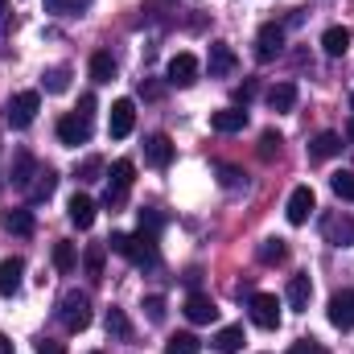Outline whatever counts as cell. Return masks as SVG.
Wrapping results in <instances>:
<instances>
[{
  "mask_svg": "<svg viewBox=\"0 0 354 354\" xmlns=\"http://www.w3.org/2000/svg\"><path fill=\"white\" fill-rule=\"evenodd\" d=\"M58 322H62L71 334H83V330L91 326V297H87V292L71 288V292L58 301Z\"/></svg>",
  "mask_w": 354,
  "mask_h": 354,
  "instance_id": "obj_1",
  "label": "cell"
},
{
  "mask_svg": "<svg viewBox=\"0 0 354 354\" xmlns=\"http://www.w3.org/2000/svg\"><path fill=\"white\" fill-rule=\"evenodd\" d=\"M132 177H136V165H132L128 157H120V161L111 165V174H107V206H111V210L124 206V198H128V189H132Z\"/></svg>",
  "mask_w": 354,
  "mask_h": 354,
  "instance_id": "obj_2",
  "label": "cell"
},
{
  "mask_svg": "<svg viewBox=\"0 0 354 354\" xmlns=\"http://www.w3.org/2000/svg\"><path fill=\"white\" fill-rule=\"evenodd\" d=\"M124 260H132L136 268H157V264H161V252H157V235H149V231H140V235H128Z\"/></svg>",
  "mask_w": 354,
  "mask_h": 354,
  "instance_id": "obj_3",
  "label": "cell"
},
{
  "mask_svg": "<svg viewBox=\"0 0 354 354\" xmlns=\"http://www.w3.org/2000/svg\"><path fill=\"white\" fill-rule=\"evenodd\" d=\"M248 313H252V322L260 330H276L280 326V301L272 292H252L248 297Z\"/></svg>",
  "mask_w": 354,
  "mask_h": 354,
  "instance_id": "obj_4",
  "label": "cell"
},
{
  "mask_svg": "<svg viewBox=\"0 0 354 354\" xmlns=\"http://www.w3.org/2000/svg\"><path fill=\"white\" fill-rule=\"evenodd\" d=\"M37 107H41V95L37 91H21L8 99V124L12 128H29L37 120Z\"/></svg>",
  "mask_w": 354,
  "mask_h": 354,
  "instance_id": "obj_5",
  "label": "cell"
},
{
  "mask_svg": "<svg viewBox=\"0 0 354 354\" xmlns=\"http://www.w3.org/2000/svg\"><path fill=\"white\" fill-rule=\"evenodd\" d=\"M313 210H317V194H313L309 185H297V189L288 194V210H284L288 223H292V227H305Z\"/></svg>",
  "mask_w": 354,
  "mask_h": 354,
  "instance_id": "obj_6",
  "label": "cell"
},
{
  "mask_svg": "<svg viewBox=\"0 0 354 354\" xmlns=\"http://www.w3.org/2000/svg\"><path fill=\"white\" fill-rule=\"evenodd\" d=\"M58 140L71 145V149H75V145H87L91 140V120L87 115H79V111L62 115V120H58Z\"/></svg>",
  "mask_w": 354,
  "mask_h": 354,
  "instance_id": "obj_7",
  "label": "cell"
},
{
  "mask_svg": "<svg viewBox=\"0 0 354 354\" xmlns=\"http://www.w3.org/2000/svg\"><path fill=\"white\" fill-rule=\"evenodd\" d=\"M280 50H284V25L268 21L264 29L256 33V58H260V62H272Z\"/></svg>",
  "mask_w": 354,
  "mask_h": 354,
  "instance_id": "obj_8",
  "label": "cell"
},
{
  "mask_svg": "<svg viewBox=\"0 0 354 354\" xmlns=\"http://www.w3.org/2000/svg\"><path fill=\"white\" fill-rule=\"evenodd\" d=\"M330 326L334 330H354V288H342L330 297Z\"/></svg>",
  "mask_w": 354,
  "mask_h": 354,
  "instance_id": "obj_9",
  "label": "cell"
},
{
  "mask_svg": "<svg viewBox=\"0 0 354 354\" xmlns=\"http://www.w3.org/2000/svg\"><path fill=\"white\" fill-rule=\"evenodd\" d=\"M132 124H136V103H132V99H115V103H111V120H107V132H111L115 140H124V136L132 132Z\"/></svg>",
  "mask_w": 354,
  "mask_h": 354,
  "instance_id": "obj_10",
  "label": "cell"
},
{
  "mask_svg": "<svg viewBox=\"0 0 354 354\" xmlns=\"http://www.w3.org/2000/svg\"><path fill=\"white\" fill-rule=\"evenodd\" d=\"M322 231H326V243H334V248H351L354 243V218L351 214H330L322 223Z\"/></svg>",
  "mask_w": 354,
  "mask_h": 354,
  "instance_id": "obj_11",
  "label": "cell"
},
{
  "mask_svg": "<svg viewBox=\"0 0 354 354\" xmlns=\"http://www.w3.org/2000/svg\"><path fill=\"white\" fill-rule=\"evenodd\" d=\"M185 317H189L194 326H210V322L218 317V305H214L206 292H189V297H185Z\"/></svg>",
  "mask_w": 354,
  "mask_h": 354,
  "instance_id": "obj_12",
  "label": "cell"
},
{
  "mask_svg": "<svg viewBox=\"0 0 354 354\" xmlns=\"http://www.w3.org/2000/svg\"><path fill=\"white\" fill-rule=\"evenodd\" d=\"M165 75H169L174 87H189V83H198V58H194V54H174Z\"/></svg>",
  "mask_w": 354,
  "mask_h": 354,
  "instance_id": "obj_13",
  "label": "cell"
},
{
  "mask_svg": "<svg viewBox=\"0 0 354 354\" xmlns=\"http://www.w3.org/2000/svg\"><path fill=\"white\" fill-rule=\"evenodd\" d=\"M235 66H239L235 50L227 41H214L210 46V79H227V75H235Z\"/></svg>",
  "mask_w": 354,
  "mask_h": 354,
  "instance_id": "obj_14",
  "label": "cell"
},
{
  "mask_svg": "<svg viewBox=\"0 0 354 354\" xmlns=\"http://www.w3.org/2000/svg\"><path fill=\"white\" fill-rule=\"evenodd\" d=\"M288 309H297V313H305L309 309V301H313V280L305 276V272H297V276H288Z\"/></svg>",
  "mask_w": 354,
  "mask_h": 354,
  "instance_id": "obj_15",
  "label": "cell"
},
{
  "mask_svg": "<svg viewBox=\"0 0 354 354\" xmlns=\"http://www.w3.org/2000/svg\"><path fill=\"white\" fill-rule=\"evenodd\" d=\"M21 276H25V260H21V256H8V260H0V297H17V288H21Z\"/></svg>",
  "mask_w": 354,
  "mask_h": 354,
  "instance_id": "obj_16",
  "label": "cell"
},
{
  "mask_svg": "<svg viewBox=\"0 0 354 354\" xmlns=\"http://www.w3.org/2000/svg\"><path fill=\"white\" fill-rule=\"evenodd\" d=\"M145 161H149L153 169H165V165L174 161V140H169V136H149V140H145Z\"/></svg>",
  "mask_w": 354,
  "mask_h": 354,
  "instance_id": "obj_17",
  "label": "cell"
},
{
  "mask_svg": "<svg viewBox=\"0 0 354 354\" xmlns=\"http://www.w3.org/2000/svg\"><path fill=\"white\" fill-rule=\"evenodd\" d=\"M12 185H17V189H29V185H33V177H37V161H33V153H25V149H21V153H12Z\"/></svg>",
  "mask_w": 354,
  "mask_h": 354,
  "instance_id": "obj_18",
  "label": "cell"
},
{
  "mask_svg": "<svg viewBox=\"0 0 354 354\" xmlns=\"http://www.w3.org/2000/svg\"><path fill=\"white\" fill-rule=\"evenodd\" d=\"M66 214H71V223H75L79 231H91V227H95V202H91L87 194H75V198L66 202Z\"/></svg>",
  "mask_w": 354,
  "mask_h": 354,
  "instance_id": "obj_19",
  "label": "cell"
},
{
  "mask_svg": "<svg viewBox=\"0 0 354 354\" xmlns=\"http://www.w3.org/2000/svg\"><path fill=\"white\" fill-rule=\"evenodd\" d=\"M210 128L214 132H243L248 128V111L243 107H223V111L210 115Z\"/></svg>",
  "mask_w": 354,
  "mask_h": 354,
  "instance_id": "obj_20",
  "label": "cell"
},
{
  "mask_svg": "<svg viewBox=\"0 0 354 354\" xmlns=\"http://www.w3.org/2000/svg\"><path fill=\"white\" fill-rule=\"evenodd\" d=\"M342 153V136L338 132H322V136H313V145H309V161H330V157H338Z\"/></svg>",
  "mask_w": 354,
  "mask_h": 354,
  "instance_id": "obj_21",
  "label": "cell"
},
{
  "mask_svg": "<svg viewBox=\"0 0 354 354\" xmlns=\"http://www.w3.org/2000/svg\"><path fill=\"white\" fill-rule=\"evenodd\" d=\"M322 50H326L330 58H342V54L351 50V29H342V25H330V29L322 33Z\"/></svg>",
  "mask_w": 354,
  "mask_h": 354,
  "instance_id": "obj_22",
  "label": "cell"
},
{
  "mask_svg": "<svg viewBox=\"0 0 354 354\" xmlns=\"http://www.w3.org/2000/svg\"><path fill=\"white\" fill-rule=\"evenodd\" d=\"M0 223H4V231H12V235H33V210H4L0 214Z\"/></svg>",
  "mask_w": 354,
  "mask_h": 354,
  "instance_id": "obj_23",
  "label": "cell"
},
{
  "mask_svg": "<svg viewBox=\"0 0 354 354\" xmlns=\"http://www.w3.org/2000/svg\"><path fill=\"white\" fill-rule=\"evenodd\" d=\"M268 107L272 111H292L297 107V83H276L268 91Z\"/></svg>",
  "mask_w": 354,
  "mask_h": 354,
  "instance_id": "obj_24",
  "label": "cell"
},
{
  "mask_svg": "<svg viewBox=\"0 0 354 354\" xmlns=\"http://www.w3.org/2000/svg\"><path fill=\"white\" fill-rule=\"evenodd\" d=\"M115 71H120V66H115V58H111L107 50L91 54V79H95V83H111V79H115Z\"/></svg>",
  "mask_w": 354,
  "mask_h": 354,
  "instance_id": "obj_25",
  "label": "cell"
},
{
  "mask_svg": "<svg viewBox=\"0 0 354 354\" xmlns=\"http://www.w3.org/2000/svg\"><path fill=\"white\" fill-rule=\"evenodd\" d=\"M54 268H58L62 276H71V272L79 268V252H75L71 239H58V243H54Z\"/></svg>",
  "mask_w": 354,
  "mask_h": 354,
  "instance_id": "obj_26",
  "label": "cell"
},
{
  "mask_svg": "<svg viewBox=\"0 0 354 354\" xmlns=\"http://www.w3.org/2000/svg\"><path fill=\"white\" fill-rule=\"evenodd\" d=\"M239 346H243V326H223L214 334V351L218 354H235Z\"/></svg>",
  "mask_w": 354,
  "mask_h": 354,
  "instance_id": "obj_27",
  "label": "cell"
},
{
  "mask_svg": "<svg viewBox=\"0 0 354 354\" xmlns=\"http://www.w3.org/2000/svg\"><path fill=\"white\" fill-rule=\"evenodd\" d=\"M107 334H111V338H120V342H128V338H132V322H128V313H124V309H107Z\"/></svg>",
  "mask_w": 354,
  "mask_h": 354,
  "instance_id": "obj_28",
  "label": "cell"
},
{
  "mask_svg": "<svg viewBox=\"0 0 354 354\" xmlns=\"http://www.w3.org/2000/svg\"><path fill=\"white\" fill-rule=\"evenodd\" d=\"M54 189H58V174H54V169H46V174H37V181L29 185V198H33V202H46Z\"/></svg>",
  "mask_w": 354,
  "mask_h": 354,
  "instance_id": "obj_29",
  "label": "cell"
},
{
  "mask_svg": "<svg viewBox=\"0 0 354 354\" xmlns=\"http://www.w3.org/2000/svg\"><path fill=\"white\" fill-rule=\"evenodd\" d=\"M256 256H260V264H284V256H288V243H284V239H264Z\"/></svg>",
  "mask_w": 354,
  "mask_h": 354,
  "instance_id": "obj_30",
  "label": "cell"
},
{
  "mask_svg": "<svg viewBox=\"0 0 354 354\" xmlns=\"http://www.w3.org/2000/svg\"><path fill=\"white\" fill-rule=\"evenodd\" d=\"M41 87L50 91V95H62V91L71 87V71H66V66H54V71H46V75H41Z\"/></svg>",
  "mask_w": 354,
  "mask_h": 354,
  "instance_id": "obj_31",
  "label": "cell"
},
{
  "mask_svg": "<svg viewBox=\"0 0 354 354\" xmlns=\"http://www.w3.org/2000/svg\"><path fill=\"white\" fill-rule=\"evenodd\" d=\"M330 189L342 198V202H354V169H338L330 177Z\"/></svg>",
  "mask_w": 354,
  "mask_h": 354,
  "instance_id": "obj_32",
  "label": "cell"
},
{
  "mask_svg": "<svg viewBox=\"0 0 354 354\" xmlns=\"http://www.w3.org/2000/svg\"><path fill=\"white\" fill-rule=\"evenodd\" d=\"M103 252H107V243H91L87 256H83V268H87L91 280H99V276H103Z\"/></svg>",
  "mask_w": 354,
  "mask_h": 354,
  "instance_id": "obj_33",
  "label": "cell"
},
{
  "mask_svg": "<svg viewBox=\"0 0 354 354\" xmlns=\"http://www.w3.org/2000/svg\"><path fill=\"white\" fill-rule=\"evenodd\" d=\"M202 351V342L194 338V334H174L169 342H165V354H198Z\"/></svg>",
  "mask_w": 354,
  "mask_h": 354,
  "instance_id": "obj_34",
  "label": "cell"
},
{
  "mask_svg": "<svg viewBox=\"0 0 354 354\" xmlns=\"http://www.w3.org/2000/svg\"><path fill=\"white\" fill-rule=\"evenodd\" d=\"M280 145H284V140H280V132H272V128H268L264 136H260V161L280 157Z\"/></svg>",
  "mask_w": 354,
  "mask_h": 354,
  "instance_id": "obj_35",
  "label": "cell"
},
{
  "mask_svg": "<svg viewBox=\"0 0 354 354\" xmlns=\"http://www.w3.org/2000/svg\"><path fill=\"white\" fill-rule=\"evenodd\" d=\"M75 177H79V181H99V177H103V161H99V157H87V161L75 169Z\"/></svg>",
  "mask_w": 354,
  "mask_h": 354,
  "instance_id": "obj_36",
  "label": "cell"
},
{
  "mask_svg": "<svg viewBox=\"0 0 354 354\" xmlns=\"http://www.w3.org/2000/svg\"><path fill=\"white\" fill-rule=\"evenodd\" d=\"M165 227V218L157 214V210H140V231H149V235H157Z\"/></svg>",
  "mask_w": 354,
  "mask_h": 354,
  "instance_id": "obj_37",
  "label": "cell"
},
{
  "mask_svg": "<svg viewBox=\"0 0 354 354\" xmlns=\"http://www.w3.org/2000/svg\"><path fill=\"white\" fill-rule=\"evenodd\" d=\"M145 313L149 322H165V297H145Z\"/></svg>",
  "mask_w": 354,
  "mask_h": 354,
  "instance_id": "obj_38",
  "label": "cell"
},
{
  "mask_svg": "<svg viewBox=\"0 0 354 354\" xmlns=\"http://www.w3.org/2000/svg\"><path fill=\"white\" fill-rule=\"evenodd\" d=\"M284 354H322V346H317L313 338H301V342H292Z\"/></svg>",
  "mask_w": 354,
  "mask_h": 354,
  "instance_id": "obj_39",
  "label": "cell"
},
{
  "mask_svg": "<svg viewBox=\"0 0 354 354\" xmlns=\"http://www.w3.org/2000/svg\"><path fill=\"white\" fill-rule=\"evenodd\" d=\"M256 91H260V87H256V79H248V83H243V87L235 91V99H239V107H248V103H252V99H256Z\"/></svg>",
  "mask_w": 354,
  "mask_h": 354,
  "instance_id": "obj_40",
  "label": "cell"
},
{
  "mask_svg": "<svg viewBox=\"0 0 354 354\" xmlns=\"http://www.w3.org/2000/svg\"><path fill=\"white\" fill-rule=\"evenodd\" d=\"M218 181H223L227 189H235V185L243 181V174H239V169H231V165H223V169H218Z\"/></svg>",
  "mask_w": 354,
  "mask_h": 354,
  "instance_id": "obj_41",
  "label": "cell"
},
{
  "mask_svg": "<svg viewBox=\"0 0 354 354\" xmlns=\"http://www.w3.org/2000/svg\"><path fill=\"white\" fill-rule=\"evenodd\" d=\"M79 115H95V95H83V99H79Z\"/></svg>",
  "mask_w": 354,
  "mask_h": 354,
  "instance_id": "obj_42",
  "label": "cell"
},
{
  "mask_svg": "<svg viewBox=\"0 0 354 354\" xmlns=\"http://www.w3.org/2000/svg\"><path fill=\"white\" fill-rule=\"evenodd\" d=\"M37 354H66V351H62L58 342H46V338H41V342H37Z\"/></svg>",
  "mask_w": 354,
  "mask_h": 354,
  "instance_id": "obj_43",
  "label": "cell"
},
{
  "mask_svg": "<svg viewBox=\"0 0 354 354\" xmlns=\"http://www.w3.org/2000/svg\"><path fill=\"white\" fill-rule=\"evenodd\" d=\"M71 0H46V12H66Z\"/></svg>",
  "mask_w": 354,
  "mask_h": 354,
  "instance_id": "obj_44",
  "label": "cell"
},
{
  "mask_svg": "<svg viewBox=\"0 0 354 354\" xmlns=\"http://www.w3.org/2000/svg\"><path fill=\"white\" fill-rule=\"evenodd\" d=\"M0 354H12V338L8 334H0Z\"/></svg>",
  "mask_w": 354,
  "mask_h": 354,
  "instance_id": "obj_45",
  "label": "cell"
},
{
  "mask_svg": "<svg viewBox=\"0 0 354 354\" xmlns=\"http://www.w3.org/2000/svg\"><path fill=\"white\" fill-rule=\"evenodd\" d=\"M346 136H351V140H354V115H351V124H346Z\"/></svg>",
  "mask_w": 354,
  "mask_h": 354,
  "instance_id": "obj_46",
  "label": "cell"
},
{
  "mask_svg": "<svg viewBox=\"0 0 354 354\" xmlns=\"http://www.w3.org/2000/svg\"><path fill=\"white\" fill-rule=\"evenodd\" d=\"M351 107H354V95H351Z\"/></svg>",
  "mask_w": 354,
  "mask_h": 354,
  "instance_id": "obj_47",
  "label": "cell"
},
{
  "mask_svg": "<svg viewBox=\"0 0 354 354\" xmlns=\"http://www.w3.org/2000/svg\"><path fill=\"white\" fill-rule=\"evenodd\" d=\"M0 189H4V181H0Z\"/></svg>",
  "mask_w": 354,
  "mask_h": 354,
  "instance_id": "obj_48",
  "label": "cell"
},
{
  "mask_svg": "<svg viewBox=\"0 0 354 354\" xmlns=\"http://www.w3.org/2000/svg\"><path fill=\"white\" fill-rule=\"evenodd\" d=\"M91 354H99V351H91Z\"/></svg>",
  "mask_w": 354,
  "mask_h": 354,
  "instance_id": "obj_49",
  "label": "cell"
}]
</instances>
